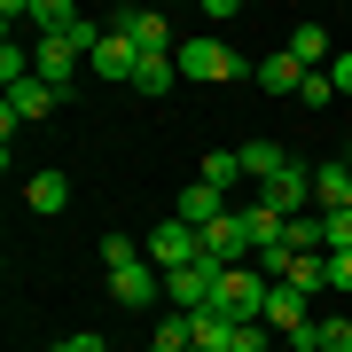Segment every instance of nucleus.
<instances>
[{
	"instance_id": "obj_1",
	"label": "nucleus",
	"mask_w": 352,
	"mask_h": 352,
	"mask_svg": "<svg viewBox=\"0 0 352 352\" xmlns=\"http://www.w3.org/2000/svg\"><path fill=\"white\" fill-rule=\"evenodd\" d=\"M173 63H180V78H196V87H212V78H243V55L227 47V39H212V32H188L173 47Z\"/></svg>"
},
{
	"instance_id": "obj_2",
	"label": "nucleus",
	"mask_w": 352,
	"mask_h": 352,
	"mask_svg": "<svg viewBox=\"0 0 352 352\" xmlns=\"http://www.w3.org/2000/svg\"><path fill=\"white\" fill-rule=\"evenodd\" d=\"M196 258H204V227H188V219H157L149 227V266L157 274H180Z\"/></svg>"
},
{
	"instance_id": "obj_3",
	"label": "nucleus",
	"mask_w": 352,
	"mask_h": 352,
	"mask_svg": "<svg viewBox=\"0 0 352 352\" xmlns=\"http://www.w3.org/2000/svg\"><path fill=\"white\" fill-rule=\"evenodd\" d=\"M266 289H274V282H266L258 274V266H227V282H219V314L227 321H266Z\"/></svg>"
},
{
	"instance_id": "obj_4",
	"label": "nucleus",
	"mask_w": 352,
	"mask_h": 352,
	"mask_svg": "<svg viewBox=\"0 0 352 352\" xmlns=\"http://www.w3.org/2000/svg\"><path fill=\"white\" fill-rule=\"evenodd\" d=\"M110 32H126L141 55H173V47H180V32L164 24L157 8H118V16H110Z\"/></svg>"
},
{
	"instance_id": "obj_5",
	"label": "nucleus",
	"mask_w": 352,
	"mask_h": 352,
	"mask_svg": "<svg viewBox=\"0 0 352 352\" xmlns=\"http://www.w3.org/2000/svg\"><path fill=\"white\" fill-rule=\"evenodd\" d=\"M258 204H266V212H282V219H298L305 204H314V164H289V173H274V180L258 188Z\"/></svg>"
},
{
	"instance_id": "obj_6",
	"label": "nucleus",
	"mask_w": 352,
	"mask_h": 352,
	"mask_svg": "<svg viewBox=\"0 0 352 352\" xmlns=\"http://www.w3.org/2000/svg\"><path fill=\"white\" fill-rule=\"evenodd\" d=\"M266 329H282V344L305 337V329H314V298L289 289V282H274V289H266Z\"/></svg>"
},
{
	"instance_id": "obj_7",
	"label": "nucleus",
	"mask_w": 352,
	"mask_h": 352,
	"mask_svg": "<svg viewBox=\"0 0 352 352\" xmlns=\"http://www.w3.org/2000/svg\"><path fill=\"white\" fill-rule=\"evenodd\" d=\"M204 251H212L219 266H251V258H258V243H251V227H243V212H227V219L204 227Z\"/></svg>"
},
{
	"instance_id": "obj_8",
	"label": "nucleus",
	"mask_w": 352,
	"mask_h": 352,
	"mask_svg": "<svg viewBox=\"0 0 352 352\" xmlns=\"http://www.w3.org/2000/svg\"><path fill=\"white\" fill-rule=\"evenodd\" d=\"M87 71H94V78H110V87H133V71H141V47H133L126 32H102V47L87 55Z\"/></svg>"
},
{
	"instance_id": "obj_9",
	"label": "nucleus",
	"mask_w": 352,
	"mask_h": 352,
	"mask_svg": "<svg viewBox=\"0 0 352 352\" xmlns=\"http://www.w3.org/2000/svg\"><path fill=\"white\" fill-rule=\"evenodd\" d=\"M110 298L126 305V314H149V305L164 298V274H157L149 258H141V266H118V274H110Z\"/></svg>"
},
{
	"instance_id": "obj_10",
	"label": "nucleus",
	"mask_w": 352,
	"mask_h": 352,
	"mask_svg": "<svg viewBox=\"0 0 352 352\" xmlns=\"http://www.w3.org/2000/svg\"><path fill=\"white\" fill-rule=\"evenodd\" d=\"M314 204L321 212H344L352 204V157H321L314 164Z\"/></svg>"
},
{
	"instance_id": "obj_11",
	"label": "nucleus",
	"mask_w": 352,
	"mask_h": 352,
	"mask_svg": "<svg viewBox=\"0 0 352 352\" xmlns=\"http://www.w3.org/2000/svg\"><path fill=\"white\" fill-rule=\"evenodd\" d=\"M173 219L212 227V219H227V196H219V188H204V180H188V188H180V204H173Z\"/></svg>"
},
{
	"instance_id": "obj_12",
	"label": "nucleus",
	"mask_w": 352,
	"mask_h": 352,
	"mask_svg": "<svg viewBox=\"0 0 352 352\" xmlns=\"http://www.w3.org/2000/svg\"><path fill=\"white\" fill-rule=\"evenodd\" d=\"M55 102H63L55 87H39V78H24V87H8V118H16V126H39V118H47Z\"/></svg>"
},
{
	"instance_id": "obj_13",
	"label": "nucleus",
	"mask_w": 352,
	"mask_h": 352,
	"mask_svg": "<svg viewBox=\"0 0 352 352\" xmlns=\"http://www.w3.org/2000/svg\"><path fill=\"white\" fill-rule=\"evenodd\" d=\"M289 164H298V157H289V141H251V149H243V173H251L258 188H266L274 173H289Z\"/></svg>"
},
{
	"instance_id": "obj_14",
	"label": "nucleus",
	"mask_w": 352,
	"mask_h": 352,
	"mask_svg": "<svg viewBox=\"0 0 352 352\" xmlns=\"http://www.w3.org/2000/svg\"><path fill=\"white\" fill-rule=\"evenodd\" d=\"M258 87H266V94H298V87H305V63H298L289 47H274V55L258 63Z\"/></svg>"
},
{
	"instance_id": "obj_15",
	"label": "nucleus",
	"mask_w": 352,
	"mask_h": 352,
	"mask_svg": "<svg viewBox=\"0 0 352 352\" xmlns=\"http://www.w3.org/2000/svg\"><path fill=\"white\" fill-rule=\"evenodd\" d=\"M289 344H298V352H352V321L329 314V321H314L305 337H289Z\"/></svg>"
},
{
	"instance_id": "obj_16",
	"label": "nucleus",
	"mask_w": 352,
	"mask_h": 352,
	"mask_svg": "<svg viewBox=\"0 0 352 352\" xmlns=\"http://www.w3.org/2000/svg\"><path fill=\"white\" fill-rule=\"evenodd\" d=\"M24 204H32V212H63V204H71V173H55V164H47V173H32Z\"/></svg>"
},
{
	"instance_id": "obj_17",
	"label": "nucleus",
	"mask_w": 352,
	"mask_h": 352,
	"mask_svg": "<svg viewBox=\"0 0 352 352\" xmlns=\"http://www.w3.org/2000/svg\"><path fill=\"white\" fill-rule=\"evenodd\" d=\"M282 47H289V55H298V63H305V71H321V63H337V55H329V32H321V24H298V32H289V39H282Z\"/></svg>"
},
{
	"instance_id": "obj_18",
	"label": "nucleus",
	"mask_w": 352,
	"mask_h": 352,
	"mask_svg": "<svg viewBox=\"0 0 352 352\" xmlns=\"http://www.w3.org/2000/svg\"><path fill=\"white\" fill-rule=\"evenodd\" d=\"M196 180H204V188H219V196H227V188L243 180V149H204V173H196Z\"/></svg>"
},
{
	"instance_id": "obj_19",
	"label": "nucleus",
	"mask_w": 352,
	"mask_h": 352,
	"mask_svg": "<svg viewBox=\"0 0 352 352\" xmlns=\"http://www.w3.org/2000/svg\"><path fill=\"white\" fill-rule=\"evenodd\" d=\"M188 344H196V314H164L149 329V352H188Z\"/></svg>"
},
{
	"instance_id": "obj_20",
	"label": "nucleus",
	"mask_w": 352,
	"mask_h": 352,
	"mask_svg": "<svg viewBox=\"0 0 352 352\" xmlns=\"http://www.w3.org/2000/svg\"><path fill=\"white\" fill-rule=\"evenodd\" d=\"M133 87H141V94H173V87H180V63H173V55H141Z\"/></svg>"
},
{
	"instance_id": "obj_21",
	"label": "nucleus",
	"mask_w": 352,
	"mask_h": 352,
	"mask_svg": "<svg viewBox=\"0 0 352 352\" xmlns=\"http://www.w3.org/2000/svg\"><path fill=\"white\" fill-rule=\"evenodd\" d=\"M282 243H289L298 258H305V251H329V227H321V212H298V219L282 227Z\"/></svg>"
},
{
	"instance_id": "obj_22",
	"label": "nucleus",
	"mask_w": 352,
	"mask_h": 352,
	"mask_svg": "<svg viewBox=\"0 0 352 352\" xmlns=\"http://www.w3.org/2000/svg\"><path fill=\"white\" fill-rule=\"evenodd\" d=\"M289 289H305V298H321V289H329V251H305L298 266H289Z\"/></svg>"
},
{
	"instance_id": "obj_23",
	"label": "nucleus",
	"mask_w": 352,
	"mask_h": 352,
	"mask_svg": "<svg viewBox=\"0 0 352 352\" xmlns=\"http://www.w3.org/2000/svg\"><path fill=\"white\" fill-rule=\"evenodd\" d=\"M243 227H251V243H258V251H274V243H282V212H266V204H251V212H243Z\"/></svg>"
},
{
	"instance_id": "obj_24",
	"label": "nucleus",
	"mask_w": 352,
	"mask_h": 352,
	"mask_svg": "<svg viewBox=\"0 0 352 352\" xmlns=\"http://www.w3.org/2000/svg\"><path fill=\"white\" fill-rule=\"evenodd\" d=\"M141 258H149V243H133V235H102V266H110V274H118V266H141Z\"/></svg>"
},
{
	"instance_id": "obj_25",
	"label": "nucleus",
	"mask_w": 352,
	"mask_h": 352,
	"mask_svg": "<svg viewBox=\"0 0 352 352\" xmlns=\"http://www.w3.org/2000/svg\"><path fill=\"white\" fill-rule=\"evenodd\" d=\"M0 78H8V87H24V78H32V47H24V39L0 47Z\"/></svg>"
},
{
	"instance_id": "obj_26",
	"label": "nucleus",
	"mask_w": 352,
	"mask_h": 352,
	"mask_svg": "<svg viewBox=\"0 0 352 352\" xmlns=\"http://www.w3.org/2000/svg\"><path fill=\"white\" fill-rule=\"evenodd\" d=\"M329 94H337V78H329V71H305V87H298V102H314V110H329Z\"/></svg>"
},
{
	"instance_id": "obj_27",
	"label": "nucleus",
	"mask_w": 352,
	"mask_h": 352,
	"mask_svg": "<svg viewBox=\"0 0 352 352\" xmlns=\"http://www.w3.org/2000/svg\"><path fill=\"white\" fill-rule=\"evenodd\" d=\"M266 344H274V337H266V321H243L235 337H227V352H266Z\"/></svg>"
},
{
	"instance_id": "obj_28",
	"label": "nucleus",
	"mask_w": 352,
	"mask_h": 352,
	"mask_svg": "<svg viewBox=\"0 0 352 352\" xmlns=\"http://www.w3.org/2000/svg\"><path fill=\"white\" fill-rule=\"evenodd\" d=\"M321 227H329V251H352V212H321Z\"/></svg>"
},
{
	"instance_id": "obj_29",
	"label": "nucleus",
	"mask_w": 352,
	"mask_h": 352,
	"mask_svg": "<svg viewBox=\"0 0 352 352\" xmlns=\"http://www.w3.org/2000/svg\"><path fill=\"white\" fill-rule=\"evenodd\" d=\"M329 289H352V251H329Z\"/></svg>"
},
{
	"instance_id": "obj_30",
	"label": "nucleus",
	"mask_w": 352,
	"mask_h": 352,
	"mask_svg": "<svg viewBox=\"0 0 352 352\" xmlns=\"http://www.w3.org/2000/svg\"><path fill=\"white\" fill-rule=\"evenodd\" d=\"M55 352H110V344H102V337H87V329H78V337H63V344H55Z\"/></svg>"
},
{
	"instance_id": "obj_31",
	"label": "nucleus",
	"mask_w": 352,
	"mask_h": 352,
	"mask_svg": "<svg viewBox=\"0 0 352 352\" xmlns=\"http://www.w3.org/2000/svg\"><path fill=\"white\" fill-rule=\"evenodd\" d=\"M329 78H337V94H352V47L337 55V63H329Z\"/></svg>"
},
{
	"instance_id": "obj_32",
	"label": "nucleus",
	"mask_w": 352,
	"mask_h": 352,
	"mask_svg": "<svg viewBox=\"0 0 352 352\" xmlns=\"http://www.w3.org/2000/svg\"><path fill=\"white\" fill-rule=\"evenodd\" d=\"M188 352H204V344H188Z\"/></svg>"
},
{
	"instance_id": "obj_33",
	"label": "nucleus",
	"mask_w": 352,
	"mask_h": 352,
	"mask_svg": "<svg viewBox=\"0 0 352 352\" xmlns=\"http://www.w3.org/2000/svg\"><path fill=\"white\" fill-rule=\"evenodd\" d=\"M344 212H352V204H344Z\"/></svg>"
}]
</instances>
